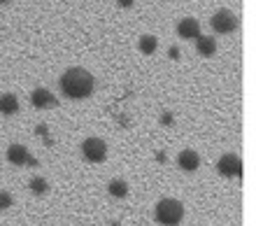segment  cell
<instances>
[{
  "instance_id": "1",
  "label": "cell",
  "mask_w": 256,
  "mask_h": 226,
  "mask_svg": "<svg viewBox=\"0 0 256 226\" xmlns=\"http://www.w3.org/2000/svg\"><path fill=\"white\" fill-rule=\"evenodd\" d=\"M61 87L70 98H86L88 93L94 91V77L82 68H72L63 75Z\"/></svg>"
},
{
  "instance_id": "2",
  "label": "cell",
  "mask_w": 256,
  "mask_h": 226,
  "mask_svg": "<svg viewBox=\"0 0 256 226\" xmlns=\"http://www.w3.org/2000/svg\"><path fill=\"white\" fill-rule=\"evenodd\" d=\"M184 217V207L175 198H163L156 205V221L163 226H177Z\"/></svg>"
},
{
  "instance_id": "3",
  "label": "cell",
  "mask_w": 256,
  "mask_h": 226,
  "mask_svg": "<svg viewBox=\"0 0 256 226\" xmlns=\"http://www.w3.org/2000/svg\"><path fill=\"white\" fill-rule=\"evenodd\" d=\"M82 149H84V156H86L88 161H102L105 154H108V147H105V142H102L100 138H86L84 145H82Z\"/></svg>"
},
{
  "instance_id": "4",
  "label": "cell",
  "mask_w": 256,
  "mask_h": 226,
  "mask_svg": "<svg viewBox=\"0 0 256 226\" xmlns=\"http://www.w3.org/2000/svg\"><path fill=\"white\" fill-rule=\"evenodd\" d=\"M219 173L226 175V177H238V175L242 173V161L238 159L236 154H226V156H222V161H219Z\"/></svg>"
},
{
  "instance_id": "5",
  "label": "cell",
  "mask_w": 256,
  "mask_h": 226,
  "mask_svg": "<svg viewBox=\"0 0 256 226\" xmlns=\"http://www.w3.org/2000/svg\"><path fill=\"white\" fill-rule=\"evenodd\" d=\"M212 26H214V31H219V33H228V31L236 28V17H233L228 10H222V12H216L214 17H212Z\"/></svg>"
},
{
  "instance_id": "6",
  "label": "cell",
  "mask_w": 256,
  "mask_h": 226,
  "mask_svg": "<svg viewBox=\"0 0 256 226\" xmlns=\"http://www.w3.org/2000/svg\"><path fill=\"white\" fill-rule=\"evenodd\" d=\"M177 163H180L182 170H196V168L200 166V156L196 152H191V149H184V152L177 156Z\"/></svg>"
},
{
  "instance_id": "7",
  "label": "cell",
  "mask_w": 256,
  "mask_h": 226,
  "mask_svg": "<svg viewBox=\"0 0 256 226\" xmlns=\"http://www.w3.org/2000/svg\"><path fill=\"white\" fill-rule=\"evenodd\" d=\"M177 33L182 35V38H198L200 35V26H198L196 19H184V21H180Z\"/></svg>"
},
{
  "instance_id": "8",
  "label": "cell",
  "mask_w": 256,
  "mask_h": 226,
  "mask_svg": "<svg viewBox=\"0 0 256 226\" xmlns=\"http://www.w3.org/2000/svg\"><path fill=\"white\" fill-rule=\"evenodd\" d=\"M7 159L12 161V163H26L28 161V152H26V147H21V145H12L10 149H7Z\"/></svg>"
},
{
  "instance_id": "9",
  "label": "cell",
  "mask_w": 256,
  "mask_h": 226,
  "mask_svg": "<svg viewBox=\"0 0 256 226\" xmlns=\"http://www.w3.org/2000/svg\"><path fill=\"white\" fill-rule=\"evenodd\" d=\"M52 103H54V98H52V93H49L47 89H38V91H33V105L44 107V105H52Z\"/></svg>"
},
{
  "instance_id": "10",
  "label": "cell",
  "mask_w": 256,
  "mask_h": 226,
  "mask_svg": "<svg viewBox=\"0 0 256 226\" xmlns=\"http://www.w3.org/2000/svg\"><path fill=\"white\" fill-rule=\"evenodd\" d=\"M110 193L116 196V198H124V196L128 193V184L124 180H112L110 182Z\"/></svg>"
},
{
  "instance_id": "11",
  "label": "cell",
  "mask_w": 256,
  "mask_h": 226,
  "mask_svg": "<svg viewBox=\"0 0 256 226\" xmlns=\"http://www.w3.org/2000/svg\"><path fill=\"white\" fill-rule=\"evenodd\" d=\"M16 107H19V103H16V98H14V96H10V93L0 98V110H2V112L12 114V112H16Z\"/></svg>"
},
{
  "instance_id": "12",
  "label": "cell",
  "mask_w": 256,
  "mask_h": 226,
  "mask_svg": "<svg viewBox=\"0 0 256 226\" xmlns=\"http://www.w3.org/2000/svg\"><path fill=\"white\" fill-rule=\"evenodd\" d=\"M198 52L210 56V54H214V42L210 40V38H198Z\"/></svg>"
},
{
  "instance_id": "13",
  "label": "cell",
  "mask_w": 256,
  "mask_h": 226,
  "mask_svg": "<svg viewBox=\"0 0 256 226\" xmlns=\"http://www.w3.org/2000/svg\"><path fill=\"white\" fill-rule=\"evenodd\" d=\"M140 49L144 54H152L156 49V38H152V35H144V38L140 40Z\"/></svg>"
},
{
  "instance_id": "14",
  "label": "cell",
  "mask_w": 256,
  "mask_h": 226,
  "mask_svg": "<svg viewBox=\"0 0 256 226\" xmlns=\"http://www.w3.org/2000/svg\"><path fill=\"white\" fill-rule=\"evenodd\" d=\"M30 189H33L35 193H44V191L49 189V184H47L44 180H42V177H35V180L30 182Z\"/></svg>"
},
{
  "instance_id": "15",
  "label": "cell",
  "mask_w": 256,
  "mask_h": 226,
  "mask_svg": "<svg viewBox=\"0 0 256 226\" xmlns=\"http://www.w3.org/2000/svg\"><path fill=\"white\" fill-rule=\"evenodd\" d=\"M12 205V196L7 191H0V207H10Z\"/></svg>"
},
{
  "instance_id": "16",
  "label": "cell",
  "mask_w": 256,
  "mask_h": 226,
  "mask_svg": "<svg viewBox=\"0 0 256 226\" xmlns=\"http://www.w3.org/2000/svg\"><path fill=\"white\" fill-rule=\"evenodd\" d=\"M119 5H124V7H130V5H133V0H119Z\"/></svg>"
},
{
  "instance_id": "17",
  "label": "cell",
  "mask_w": 256,
  "mask_h": 226,
  "mask_svg": "<svg viewBox=\"0 0 256 226\" xmlns=\"http://www.w3.org/2000/svg\"><path fill=\"white\" fill-rule=\"evenodd\" d=\"M0 3H5V0H0Z\"/></svg>"
}]
</instances>
